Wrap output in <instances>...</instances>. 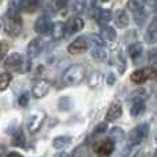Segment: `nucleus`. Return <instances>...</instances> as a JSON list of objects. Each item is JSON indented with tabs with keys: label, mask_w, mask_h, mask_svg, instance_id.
I'll return each instance as SVG.
<instances>
[{
	"label": "nucleus",
	"mask_w": 157,
	"mask_h": 157,
	"mask_svg": "<svg viewBox=\"0 0 157 157\" xmlns=\"http://www.w3.org/2000/svg\"><path fill=\"white\" fill-rule=\"evenodd\" d=\"M86 68L81 63L71 65L62 75V80L66 86H78L86 78Z\"/></svg>",
	"instance_id": "nucleus-1"
},
{
	"label": "nucleus",
	"mask_w": 157,
	"mask_h": 157,
	"mask_svg": "<svg viewBox=\"0 0 157 157\" xmlns=\"http://www.w3.org/2000/svg\"><path fill=\"white\" fill-rule=\"evenodd\" d=\"M147 134H149V125L147 124L136 125L134 130H131L130 135H128L130 146H138V145L147 136Z\"/></svg>",
	"instance_id": "nucleus-2"
},
{
	"label": "nucleus",
	"mask_w": 157,
	"mask_h": 157,
	"mask_svg": "<svg viewBox=\"0 0 157 157\" xmlns=\"http://www.w3.org/2000/svg\"><path fill=\"white\" fill-rule=\"evenodd\" d=\"M4 28L7 35L13 36V37H17V36L21 33L22 29V19L18 14L15 15H8L7 19L4 21Z\"/></svg>",
	"instance_id": "nucleus-3"
},
{
	"label": "nucleus",
	"mask_w": 157,
	"mask_h": 157,
	"mask_svg": "<svg viewBox=\"0 0 157 157\" xmlns=\"http://www.w3.org/2000/svg\"><path fill=\"white\" fill-rule=\"evenodd\" d=\"M44 120H46V114L44 112H35L29 116L28 119V130L30 134H36L41 128Z\"/></svg>",
	"instance_id": "nucleus-4"
},
{
	"label": "nucleus",
	"mask_w": 157,
	"mask_h": 157,
	"mask_svg": "<svg viewBox=\"0 0 157 157\" xmlns=\"http://www.w3.org/2000/svg\"><path fill=\"white\" fill-rule=\"evenodd\" d=\"M94 150L99 157H110V155L114 150V142L109 139H103V141H99L95 144Z\"/></svg>",
	"instance_id": "nucleus-5"
},
{
	"label": "nucleus",
	"mask_w": 157,
	"mask_h": 157,
	"mask_svg": "<svg viewBox=\"0 0 157 157\" xmlns=\"http://www.w3.org/2000/svg\"><path fill=\"white\" fill-rule=\"evenodd\" d=\"M52 26H54V25L51 24V19H50L47 15L39 17V18L36 19V22H35V30L41 36L51 33Z\"/></svg>",
	"instance_id": "nucleus-6"
},
{
	"label": "nucleus",
	"mask_w": 157,
	"mask_h": 157,
	"mask_svg": "<svg viewBox=\"0 0 157 157\" xmlns=\"http://www.w3.org/2000/svg\"><path fill=\"white\" fill-rule=\"evenodd\" d=\"M155 75H156V71L153 68L138 69V71H135L132 75H131V80L136 84H142L146 80H149V78L155 77Z\"/></svg>",
	"instance_id": "nucleus-7"
},
{
	"label": "nucleus",
	"mask_w": 157,
	"mask_h": 157,
	"mask_svg": "<svg viewBox=\"0 0 157 157\" xmlns=\"http://www.w3.org/2000/svg\"><path fill=\"white\" fill-rule=\"evenodd\" d=\"M87 48H88V37L86 36H80L68 46V51L71 54H83Z\"/></svg>",
	"instance_id": "nucleus-8"
},
{
	"label": "nucleus",
	"mask_w": 157,
	"mask_h": 157,
	"mask_svg": "<svg viewBox=\"0 0 157 157\" xmlns=\"http://www.w3.org/2000/svg\"><path fill=\"white\" fill-rule=\"evenodd\" d=\"M123 113V106L119 101H114L110 103L108 112H106V121H114L117 120Z\"/></svg>",
	"instance_id": "nucleus-9"
},
{
	"label": "nucleus",
	"mask_w": 157,
	"mask_h": 157,
	"mask_svg": "<svg viewBox=\"0 0 157 157\" xmlns=\"http://www.w3.org/2000/svg\"><path fill=\"white\" fill-rule=\"evenodd\" d=\"M24 63V59H22L21 54L19 52H13L10 54L4 61V66L7 69H11V71H15V69H19Z\"/></svg>",
	"instance_id": "nucleus-10"
},
{
	"label": "nucleus",
	"mask_w": 157,
	"mask_h": 157,
	"mask_svg": "<svg viewBox=\"0 0 157 157\" xmlns=\"http://www.w3.org/2000/svg\"><path fill=\"white\" fill-rule=\"evenodd\" d=\"M41 50H43V40L41 39H33V40H30V43L28 44V48H26L29 59L39 57Z\"/></svg>",
	"instance_id": "nucleus-11"
},
{
	"label": "nucleus",
	"mask_w": 157,
	"mask_h": 157,
	"mask_svg": "<svg viewBox=\"0 0 157 157\" xmlns=\"http://www.w3.org/2000/svg\"><path fill=\"white\" fill-rule=\"evenodd\" d=\"M18 11H25V13H33L39 8L40 0H18L17 2Z\"/></svg>",
	"instance_id": "nucleus-12"
},
{
	"label": "nucleus",
	"mask_w": 157,
	"mask_h": 157,
	"mask_svg": "<svg viewBox=\"0 0 157 157\" xmlns=\"http://www.w3.org/2000/svg\"><path fill=\"white\" fill-rule=\"evenodd\" d=\"M66 26V32L69 33V35H75V33L80 32L81 29H83L84 26V22L81 18H78V17H76V18H71L68 22L65 24Z\"/></svg>",
	"instance_id": "nucleus-13"
},
{
	"label": "nucleus",
	"mask_w": 157,
	"mask_h": 157,
	"mask_svg": "<svg viewBox=\"0 0 157 157\" xmlns=\"http://www.w3.org/2000/svg\"><path fill=\"white\" fill-rule=\"evenodd\" d=\"M48 90H50V84L47 83L46 80H40V81H37V83L33 86L32 94H33V97L35 98H43L44 95H47Z\"/></svg>",
	"instance_id": "nucleus-14"
},
{
	"label": "nucleus",
	"mask_w": 157,
	"mask_h": 157,
	"mask_svg": "<svg viewBox=\"0 0 157 157\" xmlns=\"http://www.w3.org/2000/svg\"><path fill=\"white\" fill-rule=\"evenodd\" d=\"M66 26L62 24V22H57V24H54V26H52V30H51V36L54 40H62L63 37H65L66 35Z\"/></svg>",
	"instance_id": "nucleus-15"
},
{
	"label": "nucleus",
	"mask_w": 157,
	"mask_h": 157,
	"mask_svg": "<svg viewBox=\"0 0 157 157\" xmlns=\"http://www.w3.org/2000/svg\"><path fill=\"white\" fill-rule=\"evenodd\" d=\"M131 114L134 117L136 116H141L142 113L145 112V102L144 99H138V98H134V102H132V106H131Z\"/></svg>",
	"instance_id": "nucleus-16"
},
{
	"label": "nucleus",
	"mask_w": 157,
	"mask_h": 157,
	"mask_svg": "<svg viewBox=\"0 0 157 157\" xmlns=\"http://www.w3.org/2000/svg\"><path fill=\"white\" fill-rule=\"evenodd\" d=\"M145 40L149 44L157 41V22H153V24L149 25V28L146 30V35H145Z\"/></svg>",
	"instance_id": "nucleus-17"
},
{
	"label": "nucleus",
	"mask_w": 157,
	"mask_h": 157,
	"mask_svg": "<svg viewBox=\"0 0 157 157\" xmlns=\"http://www.w3.org/2000/svg\"><path fill=\"white\" fill-rule=\"evenodd\" d=\"M13 145L14 146H19V147H25V145H26V138H25V134H24V131H22L21 128L14 132Z\"/></svg>",
	"instance_id": "nucleus-18"
},
{
	"label": "nucleus",
	"mask_w": 157,
	"mask_h": 157,
	"mask_svg": "<svg viewBox=\"0 0 157 157\" xmlns=\"http://www.w3.org/2000/svg\"><path fill=\"white\" fill-rule=\"evenodd\" d=\"M130 24V18H128V14L124 10H119L116 13V25L119 28H125Z\"/></svg>",
	"instance_id": "nucleus-19"
},
{
	"label": "nucleus",
	"mask_w": 157,
	"mask_h": 157,
	"mask_svg": "<svg viewBox=\"0 0 157 157\" xmlns=\"http://www.w3.org/2000/svg\"><path fill=\"white\" fill-rule=\"evenodd\" d=\"M91 55L94 59L99 61V62H105V61L108 59V51H106L103 47H94Z\"/></svg>",
	"instance_id": "nucleus-20"
},
{
	"label": "nucleus",
	"mask_w": 157,
	"mask_h": 157,
	"mask_svg": "<svg viewBox=\"0 0 157 157\" xmlns=\"http://www.w3.org/2000/svg\"><path fill=\"white\" fill-rule=\"evenodd\" d=\"M72 138L68 135H61V136H57V138H54V141H52V146L55 147V149H63L65 146H68L69 144H71Z\"/></svg>",
	"instance_id": "nucleus-21"
},
{
	"label": "nucleus",
	"mask_w": 157,
	"mask_h": 157,
	"mask_svg": "<svg viewBox=\"0 0 157 157\" xmlns=\"http://www.w3.org/2000/svg\"><path fill=\"white\" fill-rule=\"evenodd\" d=\"M110 19H112V11L110 10L99 11V14H98V24H99L101 26L105 28L106 25L110 22Z\"/></svg>",
	"instance_id": "nucleus-22"
},
{
	"label": "nucleus",
	"mask_w": 157,
	"mask_h": 157,
	"mask_svg": "<svg viewBox=\"0 0 157 157\" xmlns=\"http://www.w3.org/2000/svg\"><path fill=\"white\" fill-rule=\"evenodd\" d=\"M101 37L103 39V41H113L116 39V30L110 26H105L101 30Z\"/></svg>",
	"instance_id": "nucleus-23"
},
{
	"label": "nucleus",
	"mask_w": 157,
	"mask_h": 157,
	"mask_svg": "<svg viewBox=\"0 0 157 157\" xmlns=\"http://www.w3.org/2000/svg\"><path fill=\"white\" fill-rule=\"evenodd\" d=\"M128 54L132 59H138L142 55V44L141 43H132L128 47Z\"/></svg>",
	"instance_id": "nucleus-24"
},
{
	"label": "nucleus",
	"mask_w": 157,
	"mask_h": 157,
	"mask_svg": "<svg viewBox=\"0 0 157 157\" xmlns=\"http://www.w3.org/2000/svg\"><path fill=\"white\" fill-rule=\"evenodd\" d=\"M109 138L113 142H121L124 139V131H123V128L113 127L110 130V132H109Z\"/></svg>",
	"instance_id": "nucleus-25"
},
{
	"label": "nucleus",
	"mask_w": 157,
	"mask_h": 157,
	"mask_svg": "<svg viewBox=\"0 0 157 157\" xmlns=\"http://www.w3.org/2000/svg\"><path fill=\"white\" fill-rule=\"evenodd\" d=\"M86 8H87V0H75L72 3V11L75 14H77V15L83 14L86 11Z\"/></svg>",
	"instance_id": "nucleus-26"
},
{
	"label": "nucleus",
	"mask_w": 157,
	"mask_h": 157,
	"mask_svg": "<svg viewBox=\"0 0 157 157\" xmlns=\"http://www.w3.org/2000/svg\"><path fill=\"white\" fill-rule=\"evenodd\" d=\"M144 6H145V0H128L127 3V7L131 13H136V11H141L144 10Z\"/></svg>",
	"instance_id": "nucleus-27"
},
{
	"label": "nucleus",
	"mask_w": 157,
	"mask_h": 157,
	"mask_svg": "<svg viewBox=\"0 0 157 157\" xmlns=\"http://www.w3.org/2000/svg\"><path fill=\"white\" fill-rule=\"evenodd\" d=\"M11 80H13V75H10V73H0V91H4V90L10 86Z\"/></svg>",
	"instance_id": "nucleus-28"
},
{
	"label": "nucleus",
	"mask_w": 157,
	"mask_h": 157,
	"mask_svg": "<svg viewBox=\"0 0 157 157\" xmlns=\"http://www.w3.org/2000/svg\"><path fill=\"white\" fill-rule=\"evenodd\" d=\"M72 157H88V147L86 145H80L73 150Z\"/></svg>",
	"instance_id": "nucleus-29"
},
{
	"label": "nucleus",
	"mask_w": 157,
	"mask_h": 157,
	"mask_svg": "<svg viewBox=\"0 0 157 157\" xmlns=\"http://www.w3.org/2000/svg\"><path fill=\"white\" fill-rule=\"evenodd\" d=\"M134 15V19H135L136 25H139V26H142V25L145 24V21H146V13H145V10H141V11H136V13L132 14Z\"/></svg>",
	"instance_id": "nucleus-30"
},
{
	"label": "nucleus",
	"mask_w": 157,
	"mask_h": 157,
	"mask_svg": "<svg viewBox=\"0 0 157 157\" xmlns=\"http://www.w3.org/2000/svg\"><path fill=\"white\" fill-rule=\"evenodd\" d=\"M147 61H149V63L153 66V68H157V48L150 50V51H149Z\"/></svg>",
	"instance_id": "nucleus-31"
},
{
	"label": "nucleus",
	"mask_w": 157,
	"mask_h": 157,
	"mask_svg": "<svg viewBox=\"0 0 157 157\" xmlns=\"http://www.w3.org/2000/svg\"><path fill=\"white\" fill-rule=\"evenodd\" d=\"M138 153V146H130L123 152V157H135Z\"/></svg>",
	"instance_id": "nucleus-32"
},
{
	"label": "nucleus",
	"mask_w": 157,
	"mask_h": 157,
	"mask_svg": "<svg viewBox=\"0 0 157 157\" xmlns=\"http://www.w3.org/2000/svg\"><path fill=\"white\" fill-rule=\"evenodd\" d=\"M71 108V99L68 97H63L59 99V109L61 110H68Z\"/></svg>",
	"instance_id": "nucleus-33"
},
{
	"label": "nucleus",
	"mask_w": 157,
	"mask_h": 157,
	"mask_svg": "<svg viewBox=\"0 0 157 157\" xmlns=\"http://www.w3.org/2000/svg\"><path fill=\"white\" fill-rule=\"evenodd\" d=\"M28 102H29V92H24V94L18 98V103H19V106L25 108V106H28Z\"/></svg>",
	"instance_id": "nucleus-34"
},
{
	"label": "nucleus",
	"mask_w": 157,
	"mask_h": 157,
	"mask_svg": "<svg viewBox=\"0 0 157 157\" xmlns=\"http://www.w3.org/2000/svg\"><path fill=\"white\" fill-rule=\"evenodd\" d=\"M88 39H91L92 41H94L95 47H103V39L101 37V36H97V35H91Z\"/></svg>",
	"instance_id": "nucleus-35"
},
{
	"label": "nucleus",
	"mask_w": 157,
	"mask_h": 157,
	"mask_svg": "<svg viewBox=\"0 0 157 157\" xmlns=\"http://www.w3.org/2000/svg\"><path fill=\"white\" fill-rule=\"evenodd\" d=\"M8 48H10V46H8L7 41H0V58L4 57V55L7 54Z\"/></svg>",
	"instance_id": "nucleus-36"
},
{
	"label": "nucleus",
	"mask_w": 157,
	"mask_h": 157,
	"mask_svg": "<svg viewBox=\"0 0 157 157\" xmlns=\"http://www.w3.org/2000/svg\"><path fill=\"white\" fill-rule=\"evenodd\" d=\"M106 130H108V124L106 123H101V124H98L97 127H95V134H103L106 132Z\"/></svg>",
	"instance_id": "nucleus-37"
},
{
	"label": "nucleus",
	"mask_w": 157,
	"mask_h": 157,
	"mask_svg": "<svg viewBox=\"0 0 157 157\" xmlns=\"http://www.w3.org/2000/svg\"><path fill=\"white\" fill-rule=\"evenodd\" d=\"M119 62H120L119 71H120V73H123V72L125 71V59H124V57H123V54H119Z\"/></svg>",
	"instance_id": "nucleus-38"
},
{
	"label": "nucleus",
	"mask_w": 157,
	"mask_h": 157,
	"mask_svg": "<svg viewBox=\"0 0 157 157\" xmlns=\"http://www.w3.org/2000/svg\"><path fill=\"white\" fill-rule=\"evenodd\" d=\"M114 75L113 73H109V76H108V86H113L114 84Z\"/></svg>",
	"instance_id": "nucleus-39"
},
{
	"label": "nucleus",
	"mask_w": 157,
	"mask_h": 157,
	"mask_svg": "<svg viewBox=\"0 0 157 157\" xmlns=\"http://www.w3.org/2000/svg\"><path fill=\"white\" fill-rule=\"evenodd\" d=\"M6 157H24V156L19 155V153H17V152H10Z\"/></svg>",
	"instance_id": "nucleus-40"
},
{
	"label": "nucleus",
	"mask_w": 157,
	"mask_h": 157,
	"mask_svg": "<svg viewBox=\"0 0 157 157\" xmlns=\"http://www.w3.org/2000/svg\"><path fill=\"white\" fill-rule=\"evenodd\" d=\"M4 152H6V147L3 146V145H0V157L4 155Z\"/></svg>",
	"instance_id": "nucleus-41"
},
{
	"label": "nucleus",
	"mask_w": 157,
	"mask_h": 157,
	"mask_svg": "<svg viewBox=\"0 0 157 157\" xmlns=\"http://www.w3.org/2000/svg\"><path fill=\"white\" fill-rule=\"evenodd\" d=\"M153 14H155V18H157V4L155 6V8H153Z\"/></svg>",
	"instance_id": "nucleus-42"
},
{
	"label": "nucleus",
	"mask_w": 157,
	"mask_h": 157,
	"mask_svg": "<svg viewBox=\"0 0 157 157\" xmlns=\"http://www.w3.org/2000/svg\"><path fill=\"white\" fill-rule=\"evenodd\" d=\"M58 157H71V156L68 153H61V155H58Z\"/></svg>",
	"instance_id": "nucleus-43"
},
{
	"label": "nucleus",
	"mask_w": 157,
	"mask_h": 157,
	"mask_svg": "<svg viewBox=\"0 0 157 157\" xmlns=\"http://www.w3.org/2000/svg\"><path fill=\"white\" fill-rule=\"evenodd\" d=\"M150 3H157V0H149Z\"/></svg>",
	"instance_id": "nucleus-44"
},
{
	"label": "nucleus",
	"mask_w": 157,
	"mask_h": 157,
	"mask_svg": "<svg viewBox=\"0 0 157 157\" xmlns=\"http://www.w3.org/2000/svg\"><path fill=\"white\" fill-rule=\"evenodd\" d=\"M153 157H157V150L155 152V155H153Z\"/></svg>",
	"instance_id": "nucleus-45"
},
{
	"label": "nucleus",
	"mask_w": 157,
	"mask_h": 157,
	"mask_svg": "<svg viewBox=\"0 0 157 157\" xmlns=\"http://www.w3.org/2000/svg\"><path fill=\"white\" fill-rule=\"evenodd\" d=\"M156 142H157V132H156Z\"/></svg>",
	"instance_id": "nucleus-46"
},
{
	"label": "nucleus",
	"mask_w": 157,
	"mask_h": 157,
	"mask_svg": "<svg viewBox=\"0 0 157 157\" xmlns=\"http://www.w3.org/2000/svg\"><path fill=\"white\" fill-rule=\"evenodd\" d=\"M102 2H106V0H102Z\"/></svg>",
	"instance_id": "nucleus-47"
}]
</instances>
